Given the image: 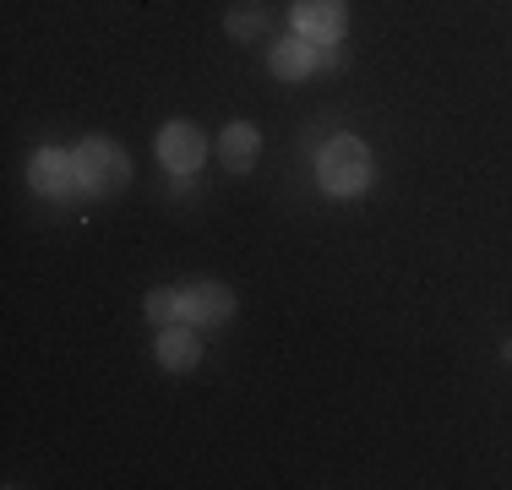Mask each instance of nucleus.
Masks as SVG:
<instances>
[{
    "label": "nucleus",
    "instance_id": "9d476101",
    "mask_svg": "<svg viewBox=\"0 0 512 490\" xmlns=\"http://www.w3.org/2000/svg\"><path fill=\"white\" fill-rule=\"evenodd\" d=\"M142 311H148V322L153 327H175L180 316V289H148V300H142Z\"/></svg>",
    "mask_w": 512,
    "mask_h": 490
},
{
    "label": "nucleus",
    "instance_id": "6e6552de",
    "mask_svg": "<svg viewBox=\"0 0 512 490\" xmlns=\"http://www.w3.org/2000/svg\"><path fill=\"white\" fill-rule=\"evenodd\" d=\"M153 360L164 365V371H191V365L202 360V338L191 333V327H158V343H153Z\"/></svg>",
    "mask_w": 512,
    "mask_h": 490
},
{
    "label": "nucleus",
    "instance_id": "39448f33",
    "mask_svg": "<svg viewBox=\"0 0 512 490\" xmlns=\"http://www.w3.org/2000/svg\"><path fill=\"white\" fill-rule=\"evenodd\" d=\"M180 311L191 327H224L235 316V294L224 284H186L180 289Z\"/></svg>",
    "mask_w": 512,
    "mask_h": 490
},
{
    "label": "nucleus",
    "instance_id": "20e7f679",
    "mask_svg": "<svg viewBox=\"0 0 512 490\" xmlns=\"http://www.w3.org/2000/svg\"><path fill=\"white\" fill-rule=\"evenodd\" d=\"M295 33L311 44L344 39L349 33V6L344 0H295Z\"/></svg>",
    "mask_w": 512,
    "mask_h": 490
},
{
    "label": "nucleus",
    "instance_id": "f257e3e1",
    "mask_svg": "<svg viewBox=\"0 0 512 490\" xmlns=\"http://www.w3.org/2000/svg\"><path fill=\"white\" fill-rule=\"evenodd\" d=\"M316 180L327 196H360L371 186V153L360 137H333L316 153Z\"/></svg>",
    "mask_w": 512,
    "mask_h": 490
},
{
    "label": "nucleus",
    "instance_id": "0eeeda50",
    "mask_svg": "<svg viewBox=\"0 0 512 490\" xmlns=\"http://www.w3.org/2000/svg\"><path fill=\"white\" fill-rule=\"evenodd\" d=\"M218 158H224L229 175H251L256 158H262V131H256L251 120H235V126H224V137H218Z\"/></svg>",
    "mask_w": 512,
    "mask_h": 490
},
{
    "label": "nucleus",
    "instance_id": "ddd939ff",
    "mask_svg": "<svg viewBox=\"0 0 512 490\" xmlns=\"http://www.w3.org/2000/svg\"><path fill=\"white\" fill-rule=\"evenodd\" d=\"M502 360H507V365H512V338H507V343H502Z\"/></svg>",
    "mask_w": 512,
    "mask_h": 490
},
{
    "label": "nucleus",
    "instance_id": "423d86ee",
    "mask_svg": "<svg viewBox=\"0 0 512 490\" xmlns=\"http://www.w3.org/2000/svg\"><path fill=\"white\" fill-rule=\"evenodd\" d=\"M33 191H44V196H71V191H82L77 158L60 153V147H39V153H33Z\"/></svg>",
    "mask_w": 512,
    "mask_h": 490
},
{
    "label": "nucleus",
    "instance_id": "7ed1b4c3",
    "mask_svg": "<svg viewBox=\"0 0 512 490\" xmlns=\"http://www.w3.org/2000/svg\"><path fill=\"white\" fill-rule=\"evenodd\" d=\"M207 158V137L191 120H169L164 131H158V164L164 169H175V175H191Z\"/></svg>",
    "mask_w": 512,
    "mask_h": 490
},
{
    "label": "nucleus",
    "instance_id": "1a4fd4ad",
    "mask_svg": "<svg viewBox=\"0 0 512 490\" xmlns=\"http://www.w3.org/2000/svg\"><path fill=\"white\" fill-rule=\"evenodd\" d=\"M267 66H273V77H284V82H300L306 71H316V66H311V39H295V33H289L284 44H273V55H267Z\"/></svg>",
    "mask_w": 512,
    "mask_h": 490
},
{
    "label": "nucleus",
    "instance_id": "f8f14e48",
    "mask_svg": "<svg viewBox=\"0 0 512 490\" xmlns=\"http://www.w3.org/2000/svg\"><path fill=\"white\" fill-rule=\"evenodd\" d=\"M311 66H316V71H344V66H349L344 39H322V44H311Z\"/></svg>",
    "mask_w": 512,
    "mask_h": 490
},
{
    "label": "nucleus",
    "instance_id": "9b49d317",
    "mask_svg": "<svg viewBox=\"0 0 512 490\" xmlns=\"http://www.w3.org/2000/svg\"><path fill=\"white\" fill-rule=\"evenodd\" d=\"M224 28H229V39L251 44V39H262V33H267V17H262L256 6H235V11L224 17Z\"/></svg>",
    "mask_w": 512,
    "mask_h": 490
},
{
    "label": "nucleus",
    "instance_id": "f03ea898",
    "mask_svg": "<svg viewBox=\"0 0 512 490\" xmlns=\"http://www.w3.org/2000/svg\"><path fill=\"white\" fill-rule=\"evenodd\" d=\"M77 180L88 196H115V191H126V180H131V158L120 153L115 142L93 137V142L77 147Z\"/></svg>",
    "mask_w": 512,
    "mask_h": 490
}]
</instances>
